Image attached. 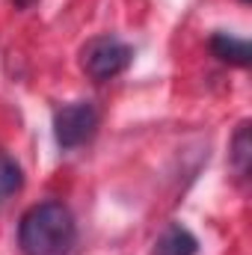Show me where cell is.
Returning a JSON list of instances; mask_svg holds the SVG:
<instances>
[{"label": "cell", "mask_w": 252, "mask_h": 255, "mask_svg": "<svg viewBox=\"0 0 252 255\" xmlns=\"http://www.w3.org/2000/svg\"><path fill=\"white\" fill-rule=\"evenodd\" d=\"M21 187H24V172H21V166H18L6 151H0V205L9 202Z\"/></svg>", "instance_id": "6"}, {"label": "cell", "mask_w": 252, "mask_h": 255, "mask_svg": "<svg viewBox=\"0 0 252 255\" xmlns=\"http://www.w3.org/2000/svg\"><path fill=\"white\" fill-rule=\"evenodd\" d=\"M133 60L130 45H125L116 36H95L80 48V68L86 71V77H92L95 83L113 80L125 71Z\"/></svg>", "instance_id": "2"}, {"label": "cell", "mask_w": 252, "mask_h": 255, "mask_svg": "<svg viewBox=\"0 0 252 255\" xmlns=\"http://www.w3.org/2000/svg\"><path fill=\"white\" fill-rule=\"evenodd\" d=\"M244 3H250V0H244Z\"/></svg>", "instance_id": "8"}, {"label": "cell", "mask_w": 252, "mask_h": 255, "mask_svg": "<svg viewBox=\"0 0 252 255\" xmlns=\"http://www.w3.org/2000/svg\"><path fill=\"white\" fill-rule=\"evenodd\" d=\"M74 244L77 223L63 202H39L18 223V247L24 255H68Z\"/></svg>", "instance_id": "1"}, {"label": "cell", "mask_w": 252, "mask_h": 255, "mask_svg": "<svg viewBox=\"0 0 252 255\" xmlns=\"http://www.w3.org/2000/svg\"><path fill=\"white\" fill-rule=\"evenodd\" d=\"M211 54L220 60V63H229V65H238V68H247L252 60V48L247 39H238L232 33H214L211 42H208Z\"/></svg>", "instance_id": "4"}, {"label": "cell", "mask_w": 252, "mask_h": 255, "mask_svg": "<svg viewBox=\"0 0 252 255\" xmlns=\"http://www.w3.org/2000/svg\"><path fill=\"white\" fill-rule=\"evenodd\" d=\"M250 160H252V139H250V122L238 128L235 139H232V163L238 169V175L250 172Z\"/></svg>", "instance_id": "7"}, {"label": "cell", "mask_w": 252, "mask_h": 255, "mask_svg": "<svg viewBox=\"0 0 252 255\" xmlns=\"http://www.w3.org/2000/svg\"><path fill=\"white\" fill-rule=\"evenodd\" d=\"M196 253H199V241L181 223H172L154 244V255H196Z\"/></svg>", "instance_id": "5"}, {"label": "cell", "mask_w": 252, "mask_h": 255, "mask_svg": "<svg viewBox=\"0 0 252 255\" xmlns=\"http://www.w3.org/2000/svg\"><path fill=\"white\" fill-rule=\"evenodd\" d=\"M98 130V110L92 101H74L54 113V139L60 148H77Z\"/></svg>", "instance_id": "3"}]
</instances>
